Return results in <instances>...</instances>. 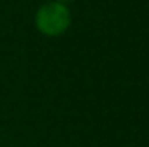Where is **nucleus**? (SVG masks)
Segmentation results:
<instances>
[{
    "instance_id": "nucleus-1",
    "label": "nucleus",
    "mask_w": 149,
    "mask_h": 147,
    "mask_svg": "<svg viewBox=\"0 0 149 147\" xmlns=\"http://www.w3.org/2000/svg\"><path fill=\"white\" fill-rule=\"evenodd\" d=\"M35 23L40 33L47 37H59L70 28L71 12L63 2H47L38 9Z\"/></svg>"
},
{
    "instance_id": "nucleus-2",
    "label": "nucleus",
    "mask_w": 149,
    "mask_h": 147,
    "mask_svg": "<svg viewBox=\"0 0 149 147\" xmlns=\"http://www.w3.org/2000/svg\"><path fill=\"white\" fill-rule=\"evenodd\" d=\"M57 2H63V3H66V2H70V0H57Z\"/></svg>"
}]
</instances>
